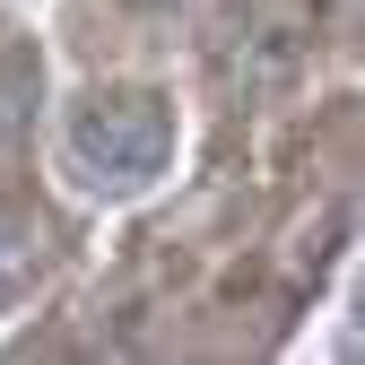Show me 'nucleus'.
<instances>
[{"mask_svg":"<svg viewBox=\"0 0 365 365\" xmlns=\"http://www.w3.org/2000/svg\"><path fill=\"white\" fill-rule=\"evenodd\" d=\"M182 148V113H174V87L157 78H96L61 105L53 130V157L78 182L87 200H140L174 174Z\"/></svg>","mask_w":365,"mask_h":365,"instance_id":"f257e3e1","label":"nucleus"},{"mask_svg":"<svg viewBox=\"0 0 365 365\" xmlns=\"http://www.w3.org/2000/svg\"><path fill=\"white\" fill-rule=\"evenodd\" d=\"M35 261H43V252H35V235H26V226H18L9 209H0V304H18V296H26Z\"/></svg>","mask_w":365,"mask_h":365,"instance_id":"f03ea898","label":"nucleus"}]
</instances>
